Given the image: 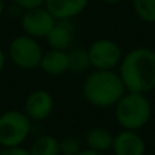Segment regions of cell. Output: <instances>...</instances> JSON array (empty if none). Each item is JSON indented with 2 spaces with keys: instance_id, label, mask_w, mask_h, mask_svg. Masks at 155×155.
<instances>
[{
  "instance_id": "obj_1",
  "label": "cell",
  "mask_w": 155,
  "mask_h": 155,
  "mask_svg": "<svg viewBox=\"0 0 155 155\" xmlns=\"http://www.w3.org/2000/svg\"><path fill=\"white\" fill-rule=\"evenodd\" d=\"M117 72L127 91L151 93L155 88V51L144 46L131 49L123 56Z\"/></svg>"
},
{
  "instance_id": "obj_2",
  "label": "cell",
  "mask_w": 155,
  "mask_h": 155,
  "mask_svg": "<svg viewBox=\"0 0 155 155\" xmlns=\"http://www.w3.org/2000/svg\"><path fill=\"white\" fill-rule=\"evenodd\" d=\"M84 99L94 107L109 109L127 93L120 75L114 70H94L83 80Z\"/></svg>"
},
{
  "instance_id": "obj_3",
  "label": "cell",
  "mask_w": 155,
  "mask_h": 155,
  "mask_svg": "<svg viewBox=\"0 0 155 155\" xmlns=\"http://www.w3.org/2000/svg\"><path fill=\"white\" fill-rule=\"evenodd\" d=\"M153 106L147 94L127 91L114 105V117L123 129L140 131L148 124Z\"/></svg>"
},
{
  "instance_id": "obj_4",
  "label": "cell",
  "mask_w": 155,
  "mask_h": 155,
  "mask_svg": "<svg viewBox=\"0 0 155 155\" xmlns=\"http://www.w3.org/2000/svg\"><path fill=\"white\" fill-rule=\"evenodd\" d=\"M31 132V120L21 110H7L0 114V146L18 147L27 140Z\"/></svg>"
},
{
  "instance_id": "obj_5",
  "label": "cell",
  "mask_w": 155,
  "mask_h": 155,
  "mask_svg": "<svg viewBox=\"0 0 155 155\" xmlns=\"http://www.w3.org/2000/svg\"><path fill=\"white\" fill-rule=\"evenodd\" d=\"M42 46L37 38L27 34L16 35L8 46V57L14 65L22 70H35L40 68L42 59Z\"/></svg>"
},
{
  "instance_id": "obj_6",
  "label": "cell",
  "mask_w": 155,
  "mask_h": 155,
  "mask_svg": "<svg viewBox=\"0 0 155 155\" xmlns=\"http://www.w3.org/2000/svg\"><path fill=\"white\" fill-rule=\"evenodd\" d=\"M90 65L94 70H116L124 53L120 45L110 38H98L87 48Z\"/></svg>"
},
{
  "instance_id": "obj_7",
  "label": "cell",
  "mask_w": 155,
  "mask_h": 155,
  "mask_svg": "<svg viewBox=\"0 0 155 155\" xmlns=\"http://www.w3.org/2000/svg\"><path fill=\"white\" fill-rule=\"evenodd\" d=\"M56 23L54 16L45 8V5L25 10L21 15V26L25 34L33 38H45L53 25Z\"/></svg>"
},
{
  "instance_id": "obj_8",
  "label": "cell",
  "mask_w": 155,
  "mask_h": 155,
  "mask_svg": "<svg viewBox=\"0 0 155 155\" xmlns=\"http://www.w3.org/2000/svg\"><path fill=\"white\" fill-rule=\"evenodd\" d=\"M54 109V99L46 90H34L25 101L23 112L31 121H44L52 114Z\"/></svg>"
},
{
  "instance_id": "obj_9",
  "label": "cell",
  "mask_w": 155,
  "mask_h": 155,
  "mask_svg": "<svg viewBox=\"0 0 155 155\" xmlns=\"http://www.w3.org/2000/svg\"><path fill=\"white\" fill-rule=\"evenodd\" d=\"M114 155H146V142L139 131L123 129L113 137Z\"/></svg>"
},
{
  "instance_id": "obj_10",
  "label": "cell",
  "mask_w": 155,
  "mask_h": 155,
  "mask_svg": "<svg viewBox=\"0 0 155 155\" xmlns=\"http://www.w3.org/2000/svg\"><path fill=\"white\" fill-rule=\"evenodd\" d=\"M44 5L56 21H71L84 12L88 0H45Z\"/></svg>"
},
{
  "instance_id": "obj_11",
  "label": "cell",
  "mask_w": 155,
  "mask_h": 155,
  "mask_svg": "<svg viewBox=\"0 0 155 155\" xmlns=\"http://www.w3.org/2000/svg\"><path fill=\"white\" fill-rule=\"evenodd\" d=\"M75 38V29L71 21H56L51 31L45 37L49 49L68 51Z\"/></svg>"
},
{
  "instance_id": "obj_12",
  "label": "cell",
  "mask_w": 155,
  "mask_h": 155,
  "mask_svg": "<svg viewBox=\"0 0 155 155\" xmlns=\"http://www.w3.org/2000/svg\"><path fill=\"white\" fill-rule=\"evenodd\" d=\"M40 68L42 70V72L51 76H60L65 74L67 71H70L68 52L59 51V49H49L44 52Z\"/></svg>"
},
{
  "instance_id": "obj_13",
  "label": "cell",
  "mask_w": 155,
  "mask_h": 155,
  "mask_svg": "<svg viewBox=\"0 0 155 155\" xmlns=\"http://www.w3.org/2000/svg\"><path fill=\"white\" fill-rule=\"evenodd\" d=\"M113 137L114 135L104 127H94L88 129L84 136V143L87 148L94 150L97 153H105V151L112 150Z\"/></svg>"
},
{
  "instance_id": "obj_14",
  "label": "cell",
  "mask_w": 155,
  "mask_h": 155,
  "mask_svg": "<svg viewBox=\"0 0 155 155\" xmlns=\"http://www.w3.org/2000/svg\"><path fill=\"white\" fill-rule=\"evenodd\" d=\"M30 155H60L59 140L52 135H41L33 140L29 148Z\"/></svg>"
},
{
  "instance_id": "obj_15",
  "label": "cell",
  "mask_w": 155,
  "mask_h": 155,
  "mask_svg": "<svg viewBox=\"0 0 155 155\" xmlns=\"http://www.w3.org/2000/svg\"><path fill=\"white\" fill-rule=\"evenodd\" d=\"M68 63H70V71L72 72H84L90 65L88 52L84 48H72L68 49Z\"/></svg>"
},
{
  "instance_id": "obj_16",
  "label": "cell",
  "mask_w": 155,
  "mask_h": 155,
  "mask_svg": "<svg viewBox=\"0 0 155 155\" xmlns=\"http://www.w3.org/2000/svg\"><path fill=\"white\" fill-rule=\"evenodd\" d=\"M132 10L140 21L155 23V0H132Z\"/></svg>"
},
{
  "instance_id": "obj_17",
  "label": "cell",
  "mask_w": 155,
  "mask_h": 155,
  "mask_svg": "<svg viewBox=\"0 0 155 155\" xmlns=\"http://www.w3.org/2000/svg\"><path fill=\"white\" fill-rule=\"evenodd\" d=\"M59 150L60 155H78L83 150V147L79 139L74 136H65L59 140Z\"/></svg>"
},
{
  "instance_id": "obj_18",
  "label": "cell",
  "mask_w": 155,
  "mask_h": 155,
  "mask_svg": "<svg viewBox=\"0 0 155 155\" xmlns=\"http://www.w3.org/2000/svg\"><path fill=\"white\" fill-rule=\"evenodd\" d=\"M16 5L22 8V10H31L35 7H41L45 4V0H14Z\"/></svg>"
},
{
  "instance_id": "obj_19",
  "label": "cell",
  "mask_w": 155,
  "mask_h": 155,
  "mask_svg": "<svg viewBox=\"0 0 155 155\" xmlns=\"http://www.w3.org/2000/svg\"><path fill=\"white\" fill-rule=\"evenodd\" d=\"M0 155H30V153H29V148L18 146V147L2 148V150H0Z\"/></svg>"
},
{
  "instance_id": "obj_20",
  "label": "cell",
  "mask_w": 155,
  "mask_h": 155,
  "mask_svg": "<svg viewBox=\"0 0 155 155\" xmlns=\"http://www.w3.org/2000/svg\"><path fill=\"white\" fill-rule=\"evenodd\" d=\"M4 67H5V53H4V51L0 48V72L4 70Z\"/></svg>"
},
{
  "instance_id": "obj_21",
  "label": "cell",
  "mask_w": 155,
  "mask_h": 155,
  "mask_svg": "<svg viewBox=\"0 0 155 155\" xmlns=\"http://www.w3.org/2000/svg\"><path fill=\"white\" fill-rule=\"evenodd\" d=\"M78 155H102L101 153H97L94 150H90V148H83Z\"/></svg>"
},
{
  "instance_id": "obj_22",
  "label": "cell",
  "mask_w": 155,
  "mask_h": 155,
  "mask_svg": "<svg viewBox=\"0 0 155 155\" xmlns=\"http://www.w3.org/2000/svg\"><path fill=\"white\" fill-rule=\"evenodd\" d=\"M3 12H4V0H0V18L3 16Z\"/></svg>"
},
{
  "instance_id": "obj_23",
  "label": "cell",
  "mask_w": 155,
  "mask_h": 155,
  "mask_svg": "<svg viewBox=\"0 0 155 155\" xmlns=\"http://www.w3.org/2000/svg\"><path fill=\"white\" fill-rule=\"evenodd\" d=\"M104 3H106V4H117V3H120L121 0H102Z\"/></svg>"
},
{
  "instance_id": "obj_24",
  "label": "cell",
  "mask_w": 155,
  "mask_h": 155,
  "mask_svg": "<svg viewBox=\"0 0 155 155\" xmlns=\"http://www.w3.org/2000/svg\"><path fill=\"white\" fill-rule=\"evenodd\" d=\"M0 150H2V146H0Z\"/></svg>"
}]
</instances>
